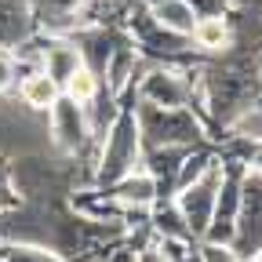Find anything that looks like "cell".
<instances>
[{
	"mask_svg": "<svg viewBox=\"0 0 262 262\" xmlns=\"http://www.w3.org/2000/svg\"><path fill=\"white\" fill-rule=\"evenodd\" d=\"M258 80H262V58H258Z\"/></svg>",
	"mask_w": 262,
	"mask_h": 262,
	"instance_id": "22",
	"label": "cell"
},
{
	"mask_svg": "<svg viewBox=\"0 0 262 262\" xmlns=\"http://www.w3.org/2000/svg\"><path fill=\"white\" fill-rule=\"evenodd\" d=\"M241 258H251L262 248V175L244 171L241 182V208H237V226H233V241H229Z\"/></svg>",
	"mask_w": 262,
	"mask_h": 262,
	"instance_id": "7",
	"label": "cell"
},
{
	"mask_svg": "<svg viewBox=\"0 0 262 262\" xmlns=\"http://www.w3.org/2000/svg\"><path fill=\"white\" fill-rule=\"evenodd\" d=\"M37 70H44L58 88H66L77 70H84V55L77 48L73 37H48L44 48H40V58H37Z\"/></svg>",
	"mask_w": 262,
	"mask_h": 262,
	"instance_id": "9",
	"label": "cell"
},
{
	"mask_svg": "<svg viewBox=\"0 0 262 262\" xmlns=\"http://www.w3.org/2000/svg\"><path fill=\"white\" fill-rule=\"evenodd\" d=\"M229 131H233V139L237 142H248V146H255V142H262V98H255L251 106H244L233 120L226 124Z\"/></svg>",
	"mask_w": 262,
	"mask_h": 262,
	"instance_id": "15",
	"label": "cell"
},
{
	"mask_svg": "<svg viewBox=\"0 0 262 262\" xmlns=\"http://www.w3.org/2000/svg\"><path fill=\"white\" fill-rule=\"evenodd\" d=\"M18 95H22V102H26L29 110L48 113V110L55 106V98L62 95V88H58L44 70H29V73L18 80Z\"/></svg>",
	"mask_w": 262,
	"mask_h": 262,
	"instance_id": "13",
	"label": "cell"
},
{
	"mask_svg": "<svg viewBox=\"0 0 262 262\" xmlns=\"http://www.w3.org/2000/svg\"><path fill=\"white\" fill-rule=\"evenodd\" d=\"M219 182H222V153H219L196 179H189L186 186H179V189L171 193L175 208L182 211V219H186V226H189V233H193L196 241L204 237V229H208V222H211L215 196H219Z\"/></svg>",
	"mask_w": 262,
	"mask_h": 262,
	"instance_id": "4",
	"label": "cell"
},
{
	"mask_svg": "<svg viewBox=\"0 0 262 262\" xmlns=\"http://www.w3.org/2000/svg\"><path fill=\"white\" fill-rule=\"evenodd\" d=\"M66 95H70V98H77V102L80 106H88L91 102V98L98 95V91H102V80H98L91 70H88V66H84V70H77L70 80H66V88H62Z\"/></svg>",
	"mask_w": 262,
	"mask_h": 262,
	"instance_id": "16",
	"label": "cell"
},
{
	"mask_svg": "<svg viewBox=\"0 0 262 262\" xmlns=\"http://www.w3.org/2000/svg\"><path fill=\"white\" fill-rule=\"evenodd\" d=\"M146 15L168 33H179V37H193V26L201 18V8L193 0H149Z\"/></svg>",
	"mask_w": 262,
	"mask_h": 262,
	"instance_id": "11",
	"label": "cell"
},
{
	"mask_svg": "<svg viewBox=\"0 0 262 262\" xmlns=\"http://www.w3.org/2000/svg\"><path fill=\"white\" fill-rule=\"evenodd\" d=\"M127 91L135 102H149V106H193L196 98V84L189 80V73L171 62L142 66Z\"/></svg>",
	"mask_w": 262,
	"mask_h": 262,
	"instance_id": "3",
	"label": "cell"
},
{
	"mask_svg": "<svg viewBox=\"0 0 262 262\" xmlns=\"http://www.w3.org/2000/svg\"><path fill=\"white\" fill-rule=\"evenodd\" d=\"M229 40H233V33H229V22L219 15V11H208L196 18L193 26V48L204 51V55H222L229 48Z\"/></svg>",
	"mask_w": 262,
	"mask_h": 262,
	"instance_id": "12",
	"label": "cell"
},
{
	"mask_svg": "<svg viewBox=\"0 0 262 262\" xmlns=\"http://www.w3.org/2000/svg\"><path fill=\"white\" fill-rule=\"evenodd\" d=\"M37 29L48 37H70L77 26H84L88 0H29Z\"/></svg>",
	"mask_w": 262,
	"mask_h": 262,
	"instance_id": "8",
	"label": "cell"
},
{
	"mask_svg": "<svg viewBox=\"0 0 262 262\" xmlns=\"http://www.w3.org/2000/svg\"><path fill=\"white\" fill-rule=\"evenodd\" d=\"M196 251H201V262H241V255L229 244H215V241H196Z\"/></svg>",
	"mask_w": 262,
	"mask_h": 262,
	"instance_id": "18",
	"label": "cell"
},
{
	"mask_svg": "<svg viewBox=\"0 0 262 262\" xmlns=\"http://www.w3.org/2000/svg\"><path fill=\"white\" fill-rule=\"evenodd\" d=\"M135 120H139L142 149H193V146L208 142V124L193 106L135 102Z\"/></svg>",
	"mask_w": 262,
	"mask_h": 262,
	"instance_id": "2",
	"label": "cell"
},
{
	"mask_svg": "<svg viewBox=\"0 0 262 262\" xmlns=\"http://www.w3.org/2000/svg\"><path fill=\"white\" fill-rule=\"evenodd\" d=\"M18 204V186H15V175H11V164L0 160V215L11 211Z\"/></svg>",
	"mask_w": 262,
	"mask_h": 262,
	"instance_id": "17",
	"label": "cell"
},
{
	"mask_svg": "<svg viewBox=\"0 0 262 262\" xmlns=\"http://www.w3.org/2000/svg\"><path fill=\"white\" fill-rule=\"evenodd\" d=\"M48 117H51V139H55V146L66 157H80V153H88L95 146L88 106H80L77 98H70L66 91L55 98V106L48 110Z\"/></svg>",
	"mask_w": 262,
	"mask_h": 262,
	"instance_id": "6",
	"label": "cell"
},
{
	"mask_svg": "<svg viewBox=\"0 0 262 262\" xmlns=\"http://www.w3.org/2000/svg\"><path fill=\"white\" fill-rule=\"evenodd\" d=\"M18 80V58L11 51H0V95Z\"/></svg>",
	"mask_w": 262,
	"mask_h": 262,
	"instance_id": "19",
	"label": "cell"
},
{
	"mask_svg": "<svg viewBox=\"0 0 262 262\" xmlns=\"http://www.w3.org/2000/svg\"><path fill=\"white\" fill-rule=\"evenodd\" d=\"M37 33L40 29H37L29 0H0V51H18Z\"/></svg>",
	"mask_w": 262,
	"mask_h": 262,
	"instance_id": "10",
	"label": "cell"
},
{
	"mask_svg": "<svg viewBox=\"0 0 262 262\" xmlns=\"http://www.w3.org/2000/svg\"><path fill=\"white\" fill-rule=\"evenodd\" d=\"M241 262H255V258H241Z\"/></svg>",
	"mask_w": 262,
	"mask_h": 262,
	"instance_id": "23",
	"label": "cell"
},
{
	"mask_svg": "<svg viewBox=\"0 0 262 262\" xmlns=\"http://www.w3.org/2000/svg\"><path fill=\"white\" fill-rule=\"evenodd\" d=\"M139 168H142V135H139L131 91H124L113 124L102 131V146H98V160H95V186L106 189Z\"/></svg>",
	"mask_w": 262,
	"mask_h": 262,
	"instance_id": "1",
	"label": "cell"
},
{
	"mask_svg": "<svg viewBox=\"0 0 262 262\" xmlns=\"http://www.w3.org/2000/svg\"><path fill=\"white\" fill-rule=\"evenodd\" d=\"M0 262H70V258L37 241H4L0 244Z\"/></svg>",
	"mask_w": 262,
	"mask_h": 262,
	"instance_id": "14",
	"label": "cell"
},
{
	"mask_svg": "<svg viewBox=\"0 0 262 262\" xmlns=\"http://www.w3.org/2000/svg\"><path fill=\"white\" fill-rule=\"evenodd\" d=\"M244 171H248L244 157H226V153H222V182H219V196H215L211 222H208V229H204V237H201V241H215V244H229V241H233Z\"/></svg>",
	"mask_w": 262,
	"mask_h": 262,
	"instance_id": "5",
	"label": "cell"
},
{
	"mask_svg": "<svg viewBox=\"0 0 262 262\" xmlns=\"http://www.w3.org/2000/svg\"><path fill=\"white\" fill-rule=\"evenodd\" d=\"M135 262H168V255H164V248L153 241V244H142V248H135Z\"/></svg>",
	"mask_w": 262,
	"mask_h": 262,
	"instance_id": "20",
	"label": "cell"
},
{
	"mask_svg": "<svg viewBox=\"0 0 262 262\" xmlns=\"http://www.w3.org/2000/svg\"><path fill=\"white\" fill-rule=\"evenodd\" d=\"M251 258H255V262H262V248H258V251H255V255H251Z\"/></svg>",
	"mask_w": 262,
	"mask_h": 262,
	"instance_id": "21",
	"label": "cell"
}]
</instances>
